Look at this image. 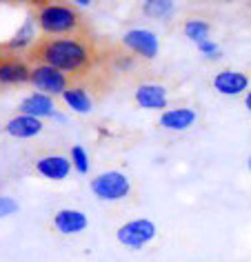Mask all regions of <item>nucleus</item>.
<instances>
[{
  "mask_svg": "<svg viewBox=\"0 0 251 262\" xmlns=\"http://www.w3.org/2000/svg\"><path fill=\"white\" fill-rule=\"evenodd\" d=\"M198 114L189 107H176V109H167L160 114V127L169 129V131H184L189 127H194Z\"/></svg>",
  "mask_w": 251,
  "mask_h": 262,
  "instance_id": "nucleus-13",
  "label": "nucleus"
},
{
  "mask_svg": "<svg viewBox=\"0 0 251 262\" xmlns=\"http://www.w3.org/2000/svg\"><path fill=\"white\" fill-rule=\"evenodd\" d=\"M36 27H38L36 20L29 16L27 20H25V23L20 25V29H18L16 34L11 36L9 40L3 45L5 51H9V56H14V51H25V49H31V47H34V45H31V42L36 40ZM36 42H38V40H36Z\"/></svg>",
  "mask_w": 251,
  "mask_h": 262,
  "instance_id": "nucleus-15",
  "label": "nucleus"
},
{
  "mask_svg": "<svg viewBox=\"0 0 251 262\" xmlns=\"http://www.w3.org/2000/svg\"><path fill=\"white\" fill-rule=\"evenodd\" d=\"M89 225L87 215H85L80 209H60L54 215V227L56 231H60L62 235H76L85 231Z\"/></svg>",
  "mask_w": 251,
  "mask_h": 262,
  "instance_id": "nucleus-12",
  "label": "nucleus"
},
{
  "mask_svg": "<svg viewBox=\"0 0 251 262\" xmlns=\"http://www.w3.org/2000/svg\"><path fill=\"white\" fill-rule=\"evenodd\" d=\"M134 100L140 109L164 111L169 94H167V87H162V84H140L134 91Z\"/></svg>",
  "mask_w": 251,
  "mask_h": 262,
  "instance_id": "nucleus-9",
  "label": "nucleus"
},
{
  "mask_svg": "<svg viewBox=\"0 0 251 262\" xmlns=\"http://www.w3.org/2000/svg\"><path fill=\"white\" fill-rule=\"evenodd\" d=\"M31 80V67L16 56H5L0 62V82L7 84H25Z\"/></svg>",
  "mask_w": 251,
  "mask_h": 262,
  "instance_id": "nucleus-8",
  "label": "nucleus"
},
{
  "mask_svg": "<svg viewBox=\"0 0 251 262\" xmlns=\"http://www.w3.org/2000/svg\"><path fill=\"white\" fill-rule=\"evenodd\" d=\"M62 100L71 111L82 114V116L91 114V109H94V100H91V96L87 94V89L85 87H69L62 94Z\"/></svg>",
  "mask_w": 251,
  "mask_h": 262,
  "instance_id": "nucleus-16",
  "label": "nucleus"
},
{
  "mask_svg": "<svg viewBox=\"0 0 251 262\" xmlns=\"http://www.w3.org/2000/svg\"><path fill=\"white\" fill-rule=\"evenodd\" d=\"M142 11L149 18H164L174 11V3L171 0H147L142 5Z\"/></svg>",
  "mask_w": 251,
  "mask_h": 262,
  "instance_id": "nucleus-18",
  "label": "nucleus"
},
{
  "mask_svg": "<svg viewBox=\"0 0 251 262\" xmlns=\"http://www.w3.org/2000/svg\"><path fill=\"white\" fill-rule=\"evenodd\" d=\"M20 114L34 116V118H40L43 120V118H56L58 111H56L54 98L47 96V94H40V91H36V94H29L20 102Z\"/></svg>",
  "mask_w": 251,
  "mask_h": 262,
  "instance_id": "nucleus-11",
  "label": "nucleus"
},
{
  "mask_svg": "<svg viewBox=\"0 0 251 262\" xmlns=\"http://www.w3.org/2000/svg\"><path fill=\"white\" fill-rule=\"evenodd\" d=\"M71 169L74 165L65 156H43L36 160V173L47 180H65L71 173Z\"/></svg>",
  "mask_w": 251,
  "mask_h": 262,
  "instance_id": "nucleus-10",
  "label": "nucleus"
},
{
  "mask_svg": "<svg viewBox=\"0 0 251 262\" xmlns=\"http://www.w3.org/2000/svg\"><path fill=\"white\" fill-rule=\"evenodd\" d=\"M29 60L34 64H49L67 76H82L96 62V45L87 34L43 38L29 49Z\"/></svg>",
  "mask_w": 251,
  "mask_h": 262,
  "instance_id": "nucleus-1",
  "label": "nucleus"
},
{
  "mask_svg": "<svg viewBox=\"0 0 251 262\" xmlns=\"http://www.w3.org/2000/svg\"><path fill=\"white\" fill-rule=\"evenodd\" d=\"M198 47V51H200V54L204 56V58H209V60H216V58H220L222 56V51H220V47H218V45L211 40H202L200 45H196Z\"/></svg>",
  "mask_w": 251,
  "mask_h": 262,
  "instance_id": "nucleus-20",
  "label": "nucleus"
},
{
  "mask_svg": "<svg viewBox=\"0 0 251 262\" xmlns=\"http://www.w3.org/2000/svg\"><path fill=\"white\" fill-rule=\"evenodd\" d=\"M247 169L251 171V154H249V160H247Z\"/></svg>",
  "mask_w": 251,
  "mask_h": 262,
  "instance_id": "nucleus-23",
  "label": "nucleus"
},
{
  "mask_svg": "<svg viewBox=\"0 0 251 262\" xmlns=\"http://www.w3.org/2000/svg\"><path fill=\"white\" fill-rule=\"evenodd\" d=\"M214 89L222 96H240L249 89V76L244 71L224 69L214 76Z\"/></svg>",
  "mask_w": 251,
  "mask_h": 262,
  "instance_id": "nucleus-7",
  "label": "nucleus"
},
{
  "mask_svg": "<svg viewBox=\"0 0 251 262\" xmlns=\"http://www.w3.org/2000/svg\"><path fill=\"white\" fill-rule=\"evenodd\" d=\"M156 233H158V229H156L154 222L147 220V218H138V220H129V222H124V225L118 227L116 238L122 247L138 251V249H142L144 245L154 242Z\"/></svg>",
  "mask_w": 251,
  "mask_h": 262,
  "instance_id": "nucleus-4",
  "label": "nucleus"
},
{
  "mask_svg": "<svg viewBox=\"0 0 251 262\" xmlns=\"http://www.w3.org/2000/svg\"><path fill=\"white\" fill-rule=\"evenodd\" d=\"M31 84L36 89H40V94L47 96H60L69 89V76L58 71L49 64H34L31 67Z\"/></svg>",
  "mask_w": 251,
  "mask_h": 262,
  "instance_id": "nucleus-5",
  "label": "nucleus"
},
{
  "mask_svg": "<svg viewBox=\"0 0 251 262\" xmlns=\"http://www.w3.org/2000/svg\"><path fill=\"white\" fill-rule=\"evenodd\" d=\"M69 160H71V165H74V169L78 173H87L89 171V158H87V151H85L82 145H74V147H71Z\"/></svg>",
  "mask_w": 251,
  "mask_h": 262,
  "instance_id": "nucleus-19",
  "label": "nucleus"
},
{
  "mask_svg": "<svg viewBox=\"0 0 251 262\" xmlns=\"http://www.w3.org/2000/svg\"><path fill=\"white\" fill-rule=\"evenodd\" d=\"M91 191L96 193V198L114 202L127 198L131 191V180L122 171H102L91 180Z\"/></svg>",
  "mask_w": 251,
  "mask_h": 262,
  "instance_id": "nucleus-3",
  "label": "nucleus"
},
{
  "mask_svg": "<svg viewBox=\"0 0 251 262\" xmlns=\"http://www.w3.org/2000/svg\"><path fill=\"white\" fill-rule=\"evenodd\" d=\"M5 131L11 136V138H34L43 131V120L40 118H34V116H14L11 120L7 122Z\"/></svg>",
  "mask_w": 251,
  "mask_h": 262,
  "instance_id": "nucleus-14",
  "label": "nucleus"
},
{
  "mask_svg": "<svg viewBox=\"0 0 251 262\" xmlns=\"http://www.w3.org/2000/svg\"><path fill=\"white\" fill-rule=\"evenodd\" d=\"M18 211V205H16V200L11 198V195H3L0 198V213L7 218V215H11V213H16Z\"/></svg>",
  "mask_w": 251,
  "mask_h": 262,
  "instance_id": "nucleus-21",
  "label": "nucleus"
},
{
  "mask_svg": "<svg viewBox=\"0 0 251 262\" xmlns=\"http://www.w3.org/2000/svg\"><path fill=\"white\" fill-rule=\"evenodd\" d=\"M244 107H247V111H251V89L247 91V96H244Z\"/></svg>",
  "mask_w": 251,
  "mask_h": 262,
  "instance_id": "nucleus-22",
  "label": "nucleus"
},
{
  "mask_svg": "<svg viewBox=\"0 0 251 262\" xmlns=\"http://www.w3.org/2000/svg\"><path fill=\"white\" fill-rule=\"evenodd\" d=\"M209 31H211L209 23L198 20V18H191V20L184 23V36L196 45H200L202 40H209Z\"/></svg>",
  "mask_w": 251,
  "mask_h": 262,
  "instance_id": "nucleus-17",
  "label": "nucleus"
},
{
  "mask_svg": "<svg viewBox=\"0 0 251 262\" xmlns=\"http://www.w3.org/2000/svg\"><path fill=\"white\" fill-rule=\"evenodd\" d=\"M31 18L36 20L38 29L47 38H65L85 34V20L76 5L69 3H34Z\"/></svg>",
  "mask_w": 251,
  "mask_h": 262,
  "instance_id": "nucleus-2",
  "label": "nucleus"
},
{
  "mask_svg": "<svg viewBox=\"0 0 251 262\" xmlns=\"http://www.w3.org/2000/svg\"><path fill=\"white\" fill-rule=\"evenodd\" d=\"M122 45L127 47L131 54L140 56V58H147V60H154L158 56V36L149 29H142V27H136V29H129L122 34Z\"/></svg>",
  "mask_w": 251,
  "mask_h": 262,
  "instance_id": "nucleus-6",
  "label": "nucleus"
}]
</instances>
